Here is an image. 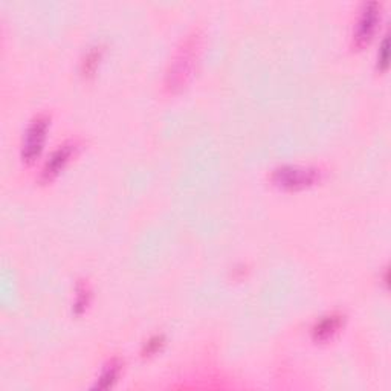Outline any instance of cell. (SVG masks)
<instances>
[{
    "instance_id": "9",
    "label": "cell",
    "mask_w": 391,
    "mask_h": 391,
    "mask_svg": "<svg viewBox=\"0 0 391 391\" xmlns=\"http://www.w3.org/2000/svg\"><path fill=\"white\" fill-rule=\"evenodd\" d=\"M164 346V337L160 335H156V337H151L149 341L145 342V346L142 348V355L144 356H151L160 350V347Z\"/></svg>"
},
{
    "instance_id": "4",
    "label": "cell",
    "mask_w": 391,
    "mask_h": 391,
    "mask_svg": "<svg viewBox=\"0 0 391 391\" xmlns=\"http://www.w3.org/2000/svg\"><path fill=\"white\" fill-rule=\"evenodd\" d=\"M381 16V5L378 2H370L362 10L361 17L358 20V26L355 31V45L361 47L368 43L376 30V23Z\"/></svg>"
},
{
    "instance_id": "2",
    "label": "cell",
    "mask_w": 391,
    "mask_h": 391,
    "mask_svg": "<svg viewBox=\"0 0 391 391\" xmlns=\"http://www.w3.org/2000/svg\"><path fill=\"white\" fill-rule=\"evenodd\" d=\"M272 182L286 190H299V188L315 184L319 179V170L312 167L284 165L272 171Z\"/></svg>"
},
{
    "instance_id": "5",
    "label": "cell",
    "mask_w": 391,
    "mask_h": 391,
    "mask_svg": "<svg viewBox=\"0 0 391 391\" xmlns=\"http://www.w3.org/2000/svg\"><path fill=\"white\" fill-rule=\"evenodd\" d=\"M74 150H75V144L66 142V144L60 145L55 151H52V155L49 156V159L46 160L43 171H41V176H43V179L49 180L54 176H57L63 167L67 164V160L71 159Z\"/></svg>"
},
{
    "instance_id": "6",
    "label": "cell",
    "mask_w": 391,
    "mask_h": 391,
    "mask_svg": "<svg viewBox=\"0 0 391 391\" xmlns=\"http://www.w3.org/2000/svg\"><path fill=\"white\" fill-rule=\"evenodd\" d=\"M342 324V317L338 313H330V315H326L317 321V324L313 326L312 335L315 341H327L330 339L335 333L339 330V327Z\"/></svg>"
},
{
    "instance_id": "10",
    "label": "cell",
    "mask_w": 391,
    "mask_h": 391,
    "mask_svg": "<svg viewBox=\"0 0 391 391\" xmlns=\"http://www.w3.org/2000/svg\"><path fill=\"white\" fill-rule=\"evenodd\" d=\"M78 293H76V302H75V309L76 312H81V310H85V307L87 304V297H89V292L86 289V286H80L78 290H76Z\"/></svg>"
},
{
    "instance_id": "11",
    "label": "cell",
    "mask_w": 391,
    "mask_h": 391,
    "mask_svg": "<svg viewBox=\"0 0 391 391\" xmlns=\"http://www.w3.org/2000/svg\"><path fill=\"white\" fill-rule=\"evenodd\" d=\"M387 65H388V39L383 37L378 54V66L379 69H387Z\"/></svg>"
},
{
    "instance_id": "1",
    "label": "cell",
    "mask_w": 391,
    "mask_h": 391,
    "mask_svg": "<svg viewBox=\"0 0 391 391\" xmlns=\"http://www.w3.org/2000/svg\"><path fill=\"white\" fill-rule=\"evenodd\" d=\"M200 52V40L198 36H190L182 41L178 52L170 63L169 74H167V86L171 90L180 89L190 78L193 69L198 63Z\"/></svg>"
},
{
    "instance_id": "3",
    "label": "cell",
    "mask_w": 391,
    "mask_h": 391,
    "mask_svg": "<svg viewBox=\"0 0 391 391\" xmlns=\"http://www.w3.org/2000/svg\"><path fill=\"white\" fill-rule=\"evenodd\" d=\"M47 127H49V118L46 115L36 116L31 121V124L28 125L22 144V158L25 162H32V160L40 155L46 139Z\"/></svg>"
},
{
    "instance_id": "8",
    "label": "cell",
    "mask_w": 391,
    "mask_h": 391,
    "mask_svg": "<svg viewBox=\"0 0 391 391\" xmlns=\"http://www.w3.org/2000/svg\"><path fill=\"white\" fill-rule=\"evenodd\" d=\"M103 55L101 47H92L90 51L85 55V59L81 61V72L85 75H92L95 72V69L100 65Z\"/></svg>"
},
{
    "instance_id": "7",
    "label": "cell",
    "mask_w": 391,
    "mask_h": 391,
    "mask_svg": "<svg viewBox=\"0 0 391 391\" xmlns=\"http://www.w3.org/2000/svg\"><path fill=\"white\" fill-rule=\"evenodd\" d=\"M121 361L120 359H112L107 362V366L104 367L103 373L98 379L95 388L98 390H107L110 387H114V383L120 378L121 373Z\"/></svg>"
}]
</instances>
